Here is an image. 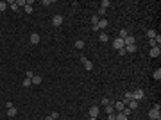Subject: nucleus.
<instances>
[{
	"instance_id": "obj_6",
	"label": "nucleus",
	"mask_w": 161,
	"mask_h": 120,
	"mask_svg": "<svg viewBox=\"0 0 161 120\" xmlns=\"http://www.w3.org/2000/svg\"><path fill=\"white\" fill-rule=\"evenodd\" d=\"M113 48H117V50H118V48H123V40H122V38H115V40H113Z\"/></svg>"
},
{
	"instance_id": "obj_11",
	"label": "nucleus",
	"mask_w": 161,
	"mask_h": 120,
	"mask_svg": "<svg viewBox=\"0 0 161 120\" xmlns=\"http://www.w3.org/2000/svg\"><path fill=\"white\" fill-rule=\"evenodd\" d=\"M97 27H99V29H106V27H108V20L100 18V20H99V23H97Z\"/></svg>"
},
{
	"instance_id": "obj_2",
	"label": "nucleus",
	"mask_w": 161,
	"mask_h": 120,
	"mask_svg": "<svg viewBox=\"0 0 161 120\" xmlns=\"http://www.w3.org/2000/svg\"><path fill=\"white\" fill-rule=\"evenodd\" d=\"M61 23H63V16H61V14H56V16L52 18V25H54V27H59Z\"/></svg>"
},
{
	"instance_id": "obj_5",
	"label": "nucleus",
	"mask_w": 161,
	"mask_h": 120,
	"mask_svg": "<svg viewBox=\"0 0 161 120\" xmlns=\"http://www.w3.org/2000/svg\"><path fill=\"white\" fill-rule=\"evenodd\" d=\"M99 113H100V108H99V106H91V108H90V117L97 118V117H99Z\"/></svg>"
},
{
	"instance_id": "obj_28",
	"label": "nucleus",
	"mask_w": 161,
	"mask_h": 120,
	"mask_svg": "<svg viewBox=\"0 0 161 120\" xmlns=\"http://www.w3.org/2000/svg\"><path fill=\"white\" fill-rule=\"evenodd\" d=\"M31 84H32V82H31V79H29V77H25V79H23V86H25V88H27V86H31Z\"/></svg>"
},
{
	"instance_id": "obj_8",
	"label": "nucleus",
	"mask_w": 161,
	"mask_h": 120,
	"mask_svg": "<svg viewBox=\"0 0 161 120\" xmlns=\"http://www.w3.org/2000/svg\"><path fill=\"white\" fill-rule=\"evenodd\" d=\"M159 54H161L159 47H152V48H150V57H159Z\"/></svg>"
},
{
	"instance_id": "obj_7",
	"label": "nucleus",
	"mask_w": 161,
	"mask_h": 120,
	"mask_svg": "<svg viewBox=\"0 0 161 120\" xmlns=\"http://www.w3.org/2000/svg\"><path fill=\"white\" fill-rule=\"evenodd\" d=\"M127 45H136V40H134V36H127L125 40H123V47H127Z\"/></svg>"
},
{
	"instance_id": "obj_27",
	"label": "nucleus",
	"mask_w": 161,
	"mask_h": 120,
	"mask_svg": "<svg viewBox=\"0 0 161 120\" xmlns=\"http://www.w3.org/2000/svg\"><path fill=\"white\" fill-rule=\"evenodd\" d=\"M75 48H84V41L77 40V41H75Z\"/></svg>"
},
{
	"instance_id": "obj_9",
	"label": "nucleus",
	"mask_w": 161,
	"mask_h": 120,
	"mask_svg": "<svg viewBox=\"0 0 161 120\" xmlns=\"http://www.w3.org/2000/svg\"><path fill=\"white\" fill-rule=\"evenodd\" d=\"M31 43H32V45H38V43H40V34H38V32H32V34H31Z\"/></svg>"
},
{
	"instance_id": "obj_30",
	"label": "nucleus",
	"mask_w": 161,
	"mask_h": 120,
	"mask_svg": "<svg viewBox=\"0 0 161 120\" xmlns=\"http://www.w3.org/2000/svg\"><path fill=\"white\" fill-rule=\"evenodd\" d=\"M7 9V2H0V11H5Z\"/></svg>"
},
{
	"instance_id": "obj_14",
	"label": "nucleus",
	"mask_w": 161,
	"mask_h": 120,
	"mask_svg": "<svg viewBox=\"0 0 161 120\" xmlns=\"http://www.w3.org/2000/svg\"><path fill=\"white\" fill-rule=\"evenodd\" d=\"M113 106L117 108V111H118V113H122V111H123V108H125V104H123V102H115Z\"/></svg>"
},
{
	"instance_id": "obj_24",
	"label": "nucleus",
	"mask_w": 161,
	"mask_h": 120,
	"mask_svg": "<svg viewBox=\"0 0 161 120\" xmlns=\"http://www.w3.org/2000/svg\"><path fill=\"white\" fill-rule=\"evenodd\" d=\"M127 36H129V32H127L125 29H122V31H120V34H118V38H122V40H125Z\"/></svg>"
},
{
	"instance_id": "obj_20",
	"label": "nucleus",
	"mask_w": 161,
	"mask_h": 120,
	"mask_svg": "<svg viewBox=\"0 0 161 120\" xmlns=\"http://www.w3.org/2000/svg\"><path fill=\"white\" fill-rule=\"evenodd\" d=\"M115 120H129V117L123 113H118V115H115Z\"/></svg>"
},
{
	"instance_id": "obj_33",
	"label": "nucleus",
	"mask_w": 161,
	"mask_h": 120,
	"mask_svg": "<svg viewBox=\"0 0 161 120\" xmlns=\"http://www.w3.org/2000/svg\"><path fill=\"white\" fill-rule=\"evenodd\" d=\"M50 117H52L54 120H57V118H59V115H57V111H52V115H50Z\"/></svg>"
},
{
	"instance_id": "obj_15",
	"label": "nucleus",
	"mask_w": 161,
	"mask_h": 120,
	"mask_svg": "<svg viewBox=\"0 0 161 120\" xmlns=\"http://www.w3.org/2000/svg\"><path fill=\"white\" fill-rule=\"evenodd\" d=\"M99 38H100V41H102V43H108V41H109V36H108L106 32H100V34H99Z\"/></svg>"
},
{
	"instance_id": "obj_17",
	"label": "nucleus",
	"mask_w": 161,
	"mask_h": 120,
	"mask_svg": "<svg viewBox=\"0 0 161 120\" xmlns=\"http://www.w3.org/2000/svg\"><path fill=\"white\" fill-rule=\"evenodd\" d=\"M23 9H25V13H29V14H31V13H32V2H27Z\"/></svg>"
},
{
	"instance_id": "obj_25",
	"label": "nucleus",
	"mask_w": 161,
	"mask_h": 120,
	"mask_svg": "<svg viewBox=\"0 0 161 120\" xmlns=\"http://www.w3.org/2000/svg\"><path fill=\"white\" fill-rule=\"evenodd\" d=\"M104 109H106V113H108V115H111V113H113V111H115V108H113V106H111V104H108V106H106V108H104Z\"/></svg>"
},
{
	"instance_id": "obj_26",
	"label": "nucleus",
	"mask_w": 161,
	"mask_h": 120,
	"mask_svg": "<svg viewBox=\"0 0 161 120\" xmlns=\"http://www.w3.org/2000/svg\"><path fill=\"white\" fill-rule=\"evenodd\" d=\"M7 5H9V7H11L13 11H18V5H16V2H14V0H13V2H9Z\"/></svg>"
},
{
	"instance_id": "obj_32",
	"label": "nucleus",
	"mask_w": 161,
	"mask_h": 120,
	"mask_svg": "<svg viewBox=\"0 0 161 120\" xmlns=\"http://www.w3.org/2000/svg\"><path fill=\"white\" fill-rule=\"evenodd\" d=\"M104 14H106V9H99V14H97V16H100V18H102Z\"/></svg>"
},
{
	"instance_id": "obj_16",
	"label": "nucleus",
	"mask_w": 161,
	"mask_h": 120,
	"mask_svg": "<svg viewBox=\"0 0 161 120\" xmlns=\"http://www.w3.org/2000/svg\"><path fill=\"white\" fill-rule=\"evenodd\" d=\"M109 5H111V2H109V0H102V2H100V9H108Z\"/></svg>"
},
{
	"instance_id": "obj_36",
	"label": "nucleus",
	"mask_w": 161,
	"mask_h": 120,
	"mask_svg": "<svg viewBox=\"0 0 161 120\" xmlns=\"http://www.w3.org/2000/svg\"><path fill=\"white\" fill-rule=\"evenodd\" d=\"M43 120H54V118L52 117H47V118H43Z\"/></svg>"
},
{
	"instance_id": "obj_18",
	"label": "nucleus",
	"mask_w": 161,
	"mask_h": 120,
	"mask_svg": "<svg viewBox=\"0 0 161 120\" xmlns=\"http://www.w3.org/2000/svg\"><path fill=\"white\" fill-rule=\"evenodd\" d=\"M156 34H158V32H156L154 29H149V31H147V36H149L150 40H154V38H156Z\"/></svg>"
},
{
	"instance_id": "obj_19",
	"label": "nucleus",
	"mask_w": 161,
	"mask_h": 120,
	"mask_svg": "<svg viewBox=\"0 0 161 120\" xmlns=\"http://www.w3.org/2000/svg\"><path fill=\"white\" fill-rule=\"evenodd\" d=\"M31 82H32V84H40V82H41V75H32Z\"/></svg>"
},
{
	"instance_id": "obj_34",
	"label": "nucleus",
	"mask_w": 161,
	"mask_h": 120,
	"mask_svg": "<svg viewBox=\"0 0 161 120\" xmlns=\"http://www.w3.org/2000/svg\"><path fill=\"white\" fill-rule=\"evenodd\" d=\"M118 54H120V56H125L127 52H125V48H118Z\"/></svg>"
},
{
	"instance_id": "obj_21",
	"label": "nucleus",
	"mask_w": 161,
	"mask_h": 120,
	"mask_svg": "<svg viewBox=\"0 0 161 120\" xmlns=\"http://www.w3.org/2000/svg\"><path fill=\"white\" fill-rule=\"evenodd\" d=\"M99 20H100V18H99L97 14H95V16H91V27H97V23H99Z\"/></svg>"
},
{
	"instance_id": "obj_23",
	"label": "nucleus",
	"mask_w": 161,
	"mask_h": 120,
	"mask_svg": "<svg viewBox=\"0 0 161 120\" xmlns=\"http://www.w3.org/2000/svg\"><path fill=\"white\" fill-rule=\"evenodd\" d=\"M152 77H154L156 81H159V79H161V70H159V68H158V70H154V74H152Z\"/></svg>"
},
{
	"instance_id": "obj_12",
	"label": "nucleus",
	"mask_w": 161,
	"mask_h": 120,
	"mask_svg": "<svg viewBox=\"0 0 161 120\" xmlns=\"http://www.w3.org/2000/svg\"><path fill=\"white\" fill-rule=\"evenodd\" d=\"M131 100H134L132 91H127V93H125V97H123V104H125V102H131Z\"/></svg>"
},
{
	"instance_id": "obj_29",
	"label": "nucleus",
	"mask_w": 161,
	"mask_h": 120,
	"mask_svg": "<svg viewBox=\"0 0 161 120\" xmlns=\"http://www.w3.org/2000/svg\"><path fill=\"white\" fill-rule=\"evenodd\" d=\"M100 102H102V106H108V104H111V100H109V99H106V97H104Z\"/></svg>"
},
{
	"instance_id": "obj_10",
	"label": "nucleus",
	"mask_w": 161,
	"mask_h": 120,
	"mask_svg": "<svg viewBox=\"0 0 161 120\" xmlns=\"http://www.w3.org/2000/svg\"><path fill=\"white\" fill-rule=\"evenodd\" d=\"M123 48H125V52H129V54H134V52L138 50L136 45H127V47H123Z\"/></svg>"
},
{
	"instance_id": "obj_13",
	"label": "nucleus",
	"mask_w": 161,
	"mask_h": 120,
	"mask_svg": "<svg viewBox=\"0 0 161 120\" xmlns=\"http://www.w3.org/2000/svg\"><path fill=\"white\" fill-rule=\"evenodd\" d=\"M16 113H18V109L13 106V108H7V117H16Z\"/></svg>"
},
{
	"instance_id": "obj_35",
	"label": "nucleus",
	"mask_w": 161,
	"mask_h": 120,
	"mask_svg": "<svg viewBox=\"0 0 161 120\" xmlns=\"http://www.w3.org/2000/svg\"><path fill=\"white\" fill-rule=\"evenodd\" d=\"M108 120H115V113H111V115H108Z\"/></svg>"
},
{
	"instance_id": "obj_4",
	"label": "nucleus",
	"mask_w": 161,
	"mask_h": 120,
	"mask_svg": "<svg viewBox=\"0 0 161 120\" xmlns=\"http://www.w3.org/2000/svg\"><path fill=\"white\" fill-rule=\"evenodd\" d=\"M132 97H134V100H141L143 97H145V93H143V90H136V91H132Z\"/></svg>"
},
{
	"instance_id": "obj_1",
	"label": "nucleus",
	"mask_w": 161,
	"mask_h": 120,
	"mask_svg": "<svg viewBox=\"0 0 161 120\" xmlns=\"http://www.w3.org/2000/svg\"><path fill=\"white\" fill-rule=\"evenodd\" d=\"M149 117L152 120H161V113H159V108H152L149 111Z\"/></svg>"
},
{
	"instance_id": "obj_31",
	"label": "nucleus",
	"mask_w": 161,
	"mask_h": 120,
	"mask_svg": "<svg viewBox=\"0 0 161 120\" xmlns=\"http://www.w3.org/2000/svg\"><path fill=\"white\" fill-rule=\"evenodd\" d=\"M25 4H27L25 0H16V5H18V7H20V5H23V7H25Z\"/></svg>"
},
{
	"instance_id": "obj_3",
	"label": "nucleus",
	"mask_w": 161,
	"mask_h": 120,
	"mask_svg": "<svg viewBox=\"0 0 161 120\" xmlns=\"http://www.w3.org/2000/svg\"><path fill=\"white\" fill-rule=\"evenodd\" d=\"M80 63L84 65V68H86V70H93V63H91L90 59H86V57H80Z\"/></svg>"
},
{
	"instance_id": "obj_37",
	"label": "nucleus",
	"mask_w": 161,
	"mask_h": 120,
	"mask_svg": "<svg viewBox=\"0 0 161 120\" xmlns=\"http://www.w3.org/2000/svg\"><path fill=\"white\" fill-rule=\"evenodd\" d=\"M88 120H97V118H93V117H90V118H88Z\"/></svg>"
},
{
	"instance_id": "obj_22",
	"label": "nucleus",
	"mask_w": 161,
	"mask_h": 120,
	"mask_svg": "<svg viewBox=\"0 0 161 120\" xmlns=\"http://www.w3.org/2000/svg\"><path fill=\"white\" fill-rule=\"evenodd\" d=\"M129 104V109H136L138 108V100H131V102H127Z\"/></svg>"
}]
</instances>
